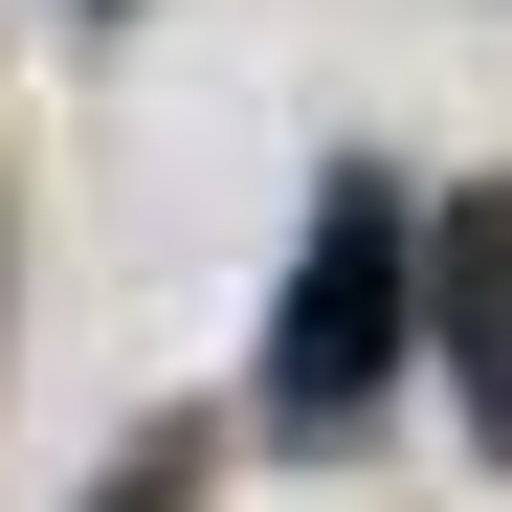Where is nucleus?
Returning <instances> with one entry per match:
<instances>
[{
	"instance_id": "obj_1",
	"label": "nucleus",
	"mask_w": 512,
	"mask_h": 512,
	"mask_svg": "<svg viewBox=\"0 0 512 512\" xmlns=\"http://www.w3.org/2000/svg\"><path fill=\"white\" fill-rule=\"evenodd\" d=\"M423 357V201L379 179V156H334L312 179V245H290V290H268V446H357V423L401 401Z\"/></svg>"
},
{
	"instance_id": "obj_2",
	"label": "nucleus",
	"mask_w": 512,
	"mask_h": 512,
	"mask_svg": "<svg viewBox=\"0 0 512 512\" xmlns=\"http://www.w3.org/2000/svg\"><path fill=\"white\" fill-rule=\"evenodd\" d=\"M423 334H446V379H468V446L512 468V179L423 201Z\"/></svg>"
}]
</instances>
